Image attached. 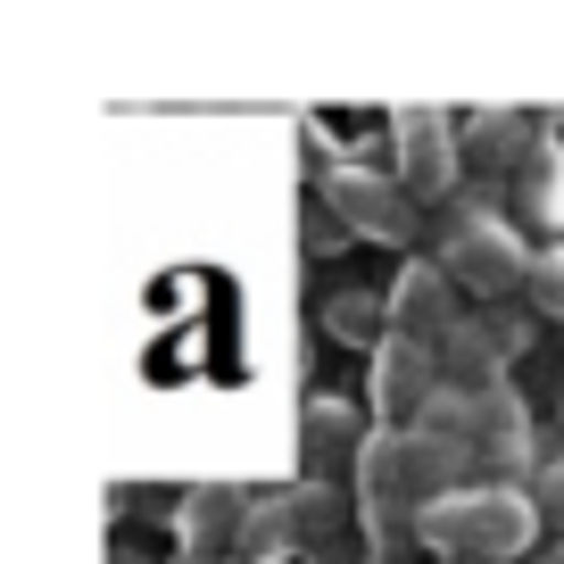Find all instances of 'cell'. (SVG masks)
<instances>
[{"instance_id":"obj_1","label":"cell","mask_w":564,"mask_h":564,"mask_svg":"<svg viewBox=\"0 0 564 564\" xmlns=\"http://www.w3.org/2000/svg\"><path fill=\"white\" fill-rule=\"evenodd\" d=\"M465 457L474 448H457V441H441V432H373L366 448H357V490H366V523H373V540L399 556V540H415V523H423V507L432 498H448V490H465Z\"/></svg>"},{"instance_id":"obj_2","label":"cell","mask_w":564,"mask_h":564,"mask_svg":"<svg viewBox=\"0 0 564 564\" xmlns=\"http://www.w3.org/2000/svg\"><path fill=\"white\" fill-rule=\"evenodd\" d=\"M531 531H540V498L514 490V481H481V490H448L423 507L415 540L448 556H490V564H523L531 556Z\"/></svg>"},{"instance_id":"obj_7","label":"cell","mask_w":564,"mask_h":564,"mask_svg":"<svg viewBox=\"0 0 564 564\" xmlns=\"http://www.w3.org/2000/svg\"><path fill=\"white\" fill-rule=\"evenodd\" d=\"M441 349H415V340H382V357H373V406L390 415V432H415L423 415H432V399H441Z\"/></svg>"},{"instance_id":"obj_3","label":"cell","mask_w":564,"mask_h":564,"mask_svg":"<svg viewBox=\"0 0 564 564\" xmlns=\"http://www.w3.org/2000/svg\"><path fill=\"white\" fill-rule=\"evenodd\" d=\"M441 265L465 282V291H481V300H507V291H523V282H531V265H540V258L523 249V232H514L507 216L465 208V216H448Z\"/></svg>"},{"instance_id":"obj_9","label":"cell","mask_w":564,"mask_h":564,"mask_svg":"<svg viewBox=\"0 0 564 564\" xmlns=\"http://www.w3.org/2000/svg\"><path fill=\"white\" fill-rule=\"evenodd\" d=\"M465 441H474V457H498V465H514V457L531 448V415L514 406V390H507V382L474 399V432H465Z\"/></svg>"},{"instance_id":"obj_12","label":"cell","mask_w":564,"mask_h":564,"mask_svg":"<svg viewBox=\"0 0 564 564\" xmlns=\"http://www.w3.org/2000/svg\"><path fill=\"white\" fill-rule=\"evenodd\" d=\"M183 523H192V540H225V531L241 523V498L216 481V490H199V498H192V514H183ZM241 531H249V523H241Z\"/></svg>"},{"instance_id":"obj_14","label":"cell","mask_w":564,"mask_h":564,"mask_svg":"<svg viewBox=\"0 0 564 564\" xmlns=\"http://www.w3.org/2000/svg\"><path fill=\"white\" fill-rule=\"evenodd\" d=\"M531 498H540V523H556V531H564V457H547V465H540Z\"/></svg>"},{"instance_id":"obj_8","label":"cell","mask_w":564,"mask_h":564,"mask_svg":"<svg viewBox=\"0 0 564 564\" xmlns=\"http://www.w3.org/2000/svg\"><path fill=\"white\" fill-rule=\"evenodd\" d=\"M498 366H507V333H498V324H457V333L441 340V382L465 390V399L498 390Z\"/></svg>"},{"instance_id":"obj_6","label":"cell","mask_w":564,"mask_h":564,"mask_svg":"<svg viewBox=\"0 0 564 564\" xmlns=\"http://www.w3.org/2000/svg\"><path fill=\"white\" fill-rule=\"evenodd\" d=\"M390 340H415V349H441L448 333H457V274L448 265H399V282H390Z\"/></svg>"},{"instance_id":"obj_11","label":"cell","mask_w":564,"mask_h":564,"mask_svg":"<svg viewBox=\"0 0 564 564\" xmlns=\"http://www.w3.org/2000/svg\"><path fill=\"white\" fill-rule=\"evenodd\" d=\"M523 199L540 208V225H564V216H556L564 208V183H556V150H547V141L523 159Z\"/></svg>"},{"instance_id":"obj_18","label":"cell","mask_w":564,"mask_h":564,"mask_svg":"<svg viewBox=\"0 0 564 564\" xmlns=\"http://www.w3.org/2000/svg\"><path fill=\"white\" fill-rule=\"evenodd\" d=\"M540 564H547V556H540Z\"/></svg>"},{"instance_id":"obj_17","label":"cell","mask_w":564,"mask_h":564,"mask_svg":"<svg viewBox=\"0 0 564 564\" xmlns=\"http://www.w3.org/2000/svg\"><path fill=\"white\" fill-rule=\"evenodd\" d=\"M373 564H406V556H373Z\"/></svg>"},{"instance_id":"obj_5","label":"cell","mask_w":564,"mask_h":564,"mask_svg":"<svg viewBox=\"0 0 564 564\" xmlns=\"http://www.w3.org/2000/svg\"><path fill=\"white\" fill-rule=\"evenodd\" d=\"M390 141H399V183L406 199H441L465 166V133L441 117V108H399L390 117Z\"/></svg>"},{"instance_id":"obj_10","label":"cell","mask_w":564,"mask_h":564,"mask_svg":"<svg viewBox=\"0 0 564 564\" xmlns=\"http://www.w3.org/2000/svg\"><path fill=\"white\" fill-rule=\"evenodd\" d=\"M540 141H531V124L514 117V108H490V117H474L465 124V159L474 166H514V159H531Z\"/></svg>"},{"instance_id":"obj_15","label":"cell","mask_w":564,"mask_h":564,"mask_svg":"<svg viewBox=\"0 0 564 564\" xmlns=\"http://www.w3.org/2000/svg\"><path fill=\"white\" fill-rule=\"evenodd\" d=\"M547 564H564V540H556V547H547Z\"/></svg>"},{"instance_id":"obj_13","label":"cell","mask_w":564,"mask_h":564,"mask_svg":"<svg viewBox=\"0 0 564 564\" xmlns=\"http://www.w3.org/2000/svg\"><path fill=\"white\" fill-rule=\"evenodd\" d=\"M523 291H531V307H540V316H564V249H547V258L531 265Z\"/></svg>"},{"instance_id":"obj_16","label":"cell","mask_w":564,"mask_h":564,"mask_svg":"<svg viewBox=\"0 0 564 564\" xmlns=\"http://www.w3.org/2000/svg\"><path fill=\"white\" fill-rule=\"evenodd\" d=\"M448 564H490V556H448Z\"/></svg>"},{"instance_id":"obj_4","label":"cell","mask_w":564,"mask_h":564,"mask_svg":"<svg viewBox=\"0 0 564 564\" xmlns=\"http://www.w3.org/2000/svg\"><path fill=\"white\" fill-rule=\"evenodd\" d=\"M324 208H333V225L366 232V241H406V232H415L406 183L399 175H366V166H333V175H324Z\"/></svg>"}]
</instances>
